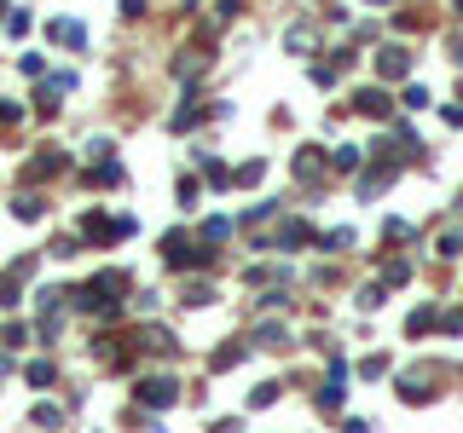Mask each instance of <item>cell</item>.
<instances>
[{"label": "cell", "instance_id": "6da1fadb", "mask_svg": "<svg viewBox=\"0 0 463 433\" xmlns=\"http://www.w3.org/2000/svg\"><path fill=\"white\" fill-rule=\"evenodd\" d=\"M139 399H145V405H168V399H174V381H145Z\"/></svg>", "mask_w": 463, "mask_h": 433}, {"label": "cell", "instance_id": "7a4b0ae2", "mask_svg": "<svg viewBox=\"0 0 463 433\" xmlns=\"http://www.w3.org/2000/svg\"><path fill=\"white\" fill-rule=\"evenodd\" d=\"M53 40H64V47H81V23H58V18H53Z\"/></svg>", "mask_w": 463, "mask_h": 433}]
</instances>
